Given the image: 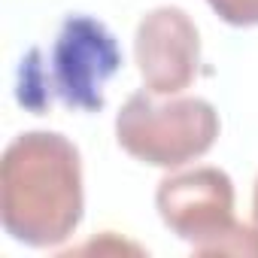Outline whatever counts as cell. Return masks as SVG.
Instances as JSON below:
<instances>
[{
	"mask_svg": "<svg viewBox=\"0 0 258 258\" xmlns=\"http://www.w3.org/2000/svg\"><path fill=\"white\" fill-rule=\"evenodd\" d=\"M161 222L198 255H258V225L234 219V182L219 167H195L158 182Z\"/></svg>",
	"mask_w": 258,
	"mask_h": 258,
	"instance_id": "277c9868",
	"label": "cell"
},
{
	"mask_svg": "<svg viewBox=\"0 0 258 258\" xmlns=\"http://www.w3.org/2000/svg\"><path fill=\"white\" fill-rule=\"evenodd\" d=\"M207 4L231 28H258V0H207Z\"/></svg>",
	"mask_w": 258,
	"mask_h": 258,
	"instance_id": "8992f818",
	"label": "cell"
},
{
	"mask_svg": "<svg viewBox=\"0 0 258 258\" xmlns=\"http://www.w3.org/2000/svg\"><path fill=\"white\" fill-rule=\"evenodd\" d=\"M252 216H255V225H258V179H255V195H252Z\"/></svg>",
	"mask_w": 258,
	"mask_h": 258,
	"instance_id": "52a82bcc",
	"label": "cell"
},
{
	"mask_svg": "<svg viewBox=\"0 0 258 258\" xmlns=\"http://www.w3.org/2000/svg\"><path fill=\"white\" fill-rule=\"evenodd\" d=\"M134 61L143 88L158 97L182 94L201 73V34L179 7L149 10L134 34Z\"/></svg>",
	"mask_w": 258,
	"mask_h": 258,
	"instance_id": "5b68a950",
	"label": "cell"
},
{
	"mask_svg": "<svg viewBox=\"0 0 258 258\" xmlns=\"http://www.w3.org/2000/svg\"><path fill=\"white\" fill-rule=\"evenodd\" d=\"M82 155L58 131L19 134L0 161L4 231L31 249H52L82 222Z\"/></svg>",
	"mask_w": 258,
	"mask_h": 258,
	"instance_id": "6da1fadb",
	"label": "cell"
},
{
	"mask_svg": "<svg viewBox=\"0 0 258 258\" xmlns=\"http://www.w3.org/2000/svg\"><path fill=\"white\" fill-rule=\"evenodd\" d=\"M219 112L204 97L158 100L152 91H134L115 115L118 146L161 170H176L204 158L219 140Z\"/></svg>",
	"mask_w": 258,
	"mask_h": 258,
	"instance_id": "3957f363",
	"label": "cell"
},
{
	"mask_svg": "<svg viewBox=\"0 0 258 258\" xmlns=\"http://www.w3.org/2000/svg\"><path fill=\"white\" fill-rule=\"evenodd\" d=\"M121 70V46L91 16H67L49 46L31 49L19 67V103L34 115L49 112L58 97L79 112L106 106V82Z\"/></svg>",
	"mask_w": 258,
	"mask_h": 258,
	"instance_id": "7a4b0ae2",
	"label": "cell"
}]
</instances>
